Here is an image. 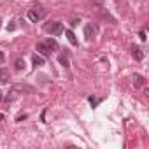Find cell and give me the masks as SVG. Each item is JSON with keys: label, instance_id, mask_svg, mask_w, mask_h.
I'll list each match as a JSON object with an SVG mask.
<instances>
[{"label": "cell", "instance_id": "1", "mask_svg": "<svg viewBox=\"0 0 149 149\" xmlns=\"http://www.w3.org/2000/svg\"><path fill=\"white\" fill-rule=\"evenodd\" d=\"M44 30L49 32L51 35H61V33H63V23H60V21H51V23H47V25L44 26Z\"/></svg>", "mask_w": 149, "mask_h": 149}, {"label": "cell", "instance_id": "2", "mask_svg": "<svg viewBox=\"0 0 149 149\" xmlns=\"http://www.w3.org/2000/svg\"><path fill=\"white\" fill-rule=\"evenodd\" d=\"M26 16H28V19H30L32 23H37V21H40V19H42L44 11H42V9H30V11L26 13Z\"/></svg>", "mask_w": 149, "mask_h": 149}, {"label": "cell", "instance_id": "3", "mask_svg": "<svg viewBox=\"0 0 149 149\" xmlns=\"http://www.w3.org/2000/svg\"><path fill=\"white\" fill-rule=\"evenodd\" d=\"M97 32H98V28H97V25H93V23H88L86 26H84V37L90 40V39H93L95 35H97Z\"/></svg>", "mask_w": 149, "mask_h": 149}, {"label": "cell", "instance_id": "4", "mask_svg": "<svg viewBox=\"0 0 149 149\" xmlns=\"http://www.w3.org/2000/svg\"><path fill=\"white\" fill-rule=\"evenodd\" d=\"M35 49H37V51H39V53H40L42 56H49V54H51V49H49V47H47V46H46L44 42H37Z\"/></svg>", "mask_w": 149, "mask_h": 149}, {"label": "cell", "instance_id": "5", "mask_svg": "<svg viewBox=\"0 0 149 149\" xmlns=\"http://www.w3.org/2000/svg\"><path fill=\"white\" fill-rule=\"evenodd\" d=\"M132 54H133V58H135L137 61H142V60H144V51H142L139 46H133V47H132Z\"/></svg>", "mask_w": 149, "mask_h": 149}, {"label": "cell", "instance_id": "6", "mask_svg": "<svg viewBox=\"0 0 149 149\" xmlns=\"http://www.w3.org/2000/svg\"><path fill=\"white\" fill-rule=\"evenodd\" d=\"M144 84H146L144 76H140V74H135V76H133V86H135V88H142Z\"/></svg>", "mask_w": 149, "mask_h": 149}, {"label": "cell", "instance_id": "7", "mask_svg": "<svg viewBox=\"0 0 149 149\" xmlns=\"http://www.w3.org/2000/svg\"><path fill=\"white\" fill-rule=\"evenodd\" d=\"M9 79H11V76H9V70H6V68H0V83H9Z\"/></svg>", "mask_w": 149, "mask_h": 149}, {"label": "cell", "instance_id": "8", "mask_svg": "<svg viewBox=\"0 0 149 149\" xmlns=\"http://www.w3.org/2000/svg\"><path fill=\"white\" fill-rule=\"evenodd\" d=\"M44 44H46V46H47V47H49L51 51H56V49L60 47V46H58V42H56V40H54L53 37H49V39H47V40H46Z\"/></svg>", "mask_w": 149, "mask_h": 149}, {"label": "cell", "instance_id": "9", "mask_svg": "<svg viewBox=\"0 0 149 149\" xmlns=\"http://www.w3.org/2000/svg\"><path fill=\"white\" fill-rule=\"evenodd\" d=\"M32 63H33V67L37 68V67H42L46 61H44V58H42V56H39V54H33V58H32Z\"/></svg>", "mask_w": 149, "mask_h": 149}, {"label": "cell", "instance_id": "10", "mask_svg": "<svg viewBox=\"0 0 149 149\" xmlns=\"http://www.w3.org/2000/svg\"><path fill=\"white\" fill-rule=\"evenodd\" d=\"M65 35H67V39H68V42H70L72 46H77V39H76V35H74V32H72V30H67V32H65Z\"/></svg>", "mask_w": 149, "mask_h": 149}, {"label": "cell", "instance_id": "11", "mask_svg": "<svg viewBox=\"0 0 149 149\" xmlns=\"http://www.w3.org/2000/svg\"><path fill=\"white\" fill-rule=\"evenodd\" d=\"M14 67H16V70H25L26 63H25V60H23V58H18V60L14 61Z\"/></svg>", "mask_w": 149, "mask_h": 149}, {"label": "cell", "instance_id": "12", "mask_svg": "<svg viewBox=\"0 0 149 149\" xmlns=\"http://www.w3.org/2000/svg\"><path fill=\"white\" fill-rule=\"evenodd\" d=\"M58 61H60V65H61V67L68 68V58H67L65 54H60V56H58Z\"/></svg>", "mask_w": 149, "mask_h": 149}, {"label": "cell", "instance_id": "13", "mask_svg": "<svg viewBox=\"0 0 149 149\" xmlns=\"http://www.w3.org/2000/svg\"><path fill=\"white\" fill-rule=\"evenodd\" d=\"M79 23H81V19H77V18H74V19L70 21V26H72V28H76V26H77Z\"/></svg>", "mask_w": 149, "mask_h": 149}, {"label": "cell", "instance_id": "14", "mask_svg": "<svg viewBox=\"0 0 149 149\" xmlns=\"http://www.w3.org/2000/svg\"><path fill=\"white\" fill-rule=\"evenodd\" d=\"M88 100H90V104H91V105H93V107H97V105H98V102H100V100H97V98H95V97H90V98H88Z\"/></svg>", "mask_w": 149, "mask_h": 149}, {"label": "cell", "instance_id": "15", "mask_svg": "<svg viewBox=\"0 0 149 149\" xmlns=\"http://www.w3.org/2000/svg\"><path fill=\"white\" fill-rule=\"evenodd\" d=\"M23 119H26V114H19V116L16 118V121H23Z\"/></svg>", "mask_w": 149, "mask_h": 149}, {"label": "cell", "instance_id": "16", "mask_svg": "<svg viewBox=\"0 0 149 149\" xmlns=\"http://www.w3.org/2000/svg\"><path fill=\"white\" fill-rule=\"evenodd\" d=\"M139 37H140V40H146V39H147V37H146V32H140Z\"/></svg>", "mask_w": 149, "mask_h": 149}, {"label": "cell", "instance_id": "17", "mask_svg": "<svg viewBox=\"0 0 149 149\" xmlns=\"http://www.w3.org/2000/svg\"><path fill=\"white\" fill-rule=\"evenodd\" d=\"M4 60V54H2V51H0V61H2Z\"/></svg>", "mask_w": 149, "mask_h": 149}, {"label": "cell", "instance_id": "18", "mask_svg": "<svg viewBox=\"0 0 149 149\" xmlns=\"http://www.w3.org/2000/svg\"><path fill=\"white\" fill-rule=\"evenodd\" d=\"M93 2H97V4H102V0H93Z\"/></svg>", "mask_w": 149, "mask_h": 149}, {"label": "cell", "instance_id": "19", "mask_svg": "<svg viewBox=\"0 0 149 149\" xmlns=\"http://www.w3.org/2000/svg\"><path fill=\"white\" fill-rule=\"evenodd\" d=\"M2 119H4V114H0V121H2Z\"/></svg>", "mask_w": 149, "mask_h": 149}, {"label": "cell", "instance_id": "20", "mask_svg": "<svg viewBox=\"0 0 149 149\" xmlns=\"http://www.w3.org/2000/svg\"><path fill=\"white\" fill-rule=\"evenodd\" d=\"M0 28H2V19H0Z\"/></svg>", "mask_w": 149, "mask_h": 149}, {"label": "cell", "instance_id": "21", "mask_svg": "<svg viewBox=\"0 0 149 149\" xmlns=\"http://www.w3.org/2000/svg\"><path fill=\"white\" fill-rule=\"evenodd\" d=\"M0 100H2V91H0Z\"/></svg>", "mask_w": 149, "mask_h": 149}]
</instances>
